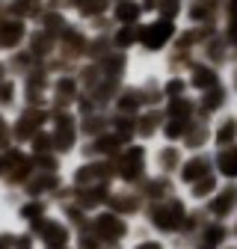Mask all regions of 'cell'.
Returning <instances> with one entry per match:
<instances>
[{"label":"cell","instance_id":"7","mask_svg":"<svg viewBox=\"0 0 237 249\" xmlns=\"http://www.w3.org/2000/svg\"><path fill=\"white\" fill-rule=\"evenodd\" d=\"M118 18H125V21L136 18V6H118Z\"/></svg>","mask_w":237,"mask_h":249},{"label":"cell","instance_id":"5","mask_svg":"<svg viewBox=\"0 0 237 249\" xmlns=\"http://www.w3.org/2000/svg\"><path fill=\"white\" fill-rule=\"evenodd\" d=\"M196 74H199V77H196V83H199V86H214V80H217L211 71H196Z\"/></svg>","mask_w":237,"mask_h":249},{"label":"cell","instance_id":"1","mask_svg":"<svg viewBox=\"0 0 237 249\" xmlns=\"http://www.w3.org/2000/svg\"><path fill=\"white\" fill-rule=\"evenodd\" d=\"M169 36H172V24H169V21H157V24H152V27H145L142 42H145V48H160Z\"/></svg>","mask_w":237,"mask_h":249},{"label":"cell","instance_id":"8","mask_svg":"<svg viewBox=\"0 0 237 249\" xmlns=\"http://www.w3.org/2000/svg\"><path fill=\"white\" fill-rule=\"evenodd\" d=\"M139 249H160L157 243H145V246H139Z\"/></svg>","mask_w":237,"mask_h":249},{"label":"cell","instance_id":"4","mask_svg":"<svg viewBox=\"0 0 237 249\" xmlns=\"http://www.w3.org/2000/svg\"><path fill=\"white\" fill-rule=\"evenodd\" d=\"M204 169H207V166H204V160H193V163H187V169H184V178H187V181H193V178H199Z\"/></svg>","mask_w":237,"mask_h":249},{"label":"cell","instance_id":"6","mask_svg":"<svg viewBox=\"0 0 237 249\" xmlns=\"http://www.w3.org/2000/svg\"><path fill=\"white\" fill-rule=\"evenodd\" d=\"M234 134H237V128H234V124H222V131H220V142H228V140H234Z\"/></svg>","mask_w":237,"mask_h":249},{"label":"cell","instance_id":"3","mask_svg":"<svg viewBox=\"0 0 237 249\" xmlns=\"http://www.w3.org/2000/svg\"><path fill=\"white\" fill-rule=\"evenodd\" d=\"M234 208V190H225L217 202H214V213H225V211H231Z\"/></svg>","mask_w":237,"mask_h":249},{"label":"cell","instance_id":"2","mask_svg":"<svg viewBox=\"0 0 237 249\" xmlns=\"http://www.w3.org/2000/svg\"><path fill=\"white\" fill-rule=\"evenodd\" d=\"M220 169H222L225 175H237V148L225 151L222 158H220Z\"/></svg>","mask_w":237,"mask_h":249}]
</instances>
